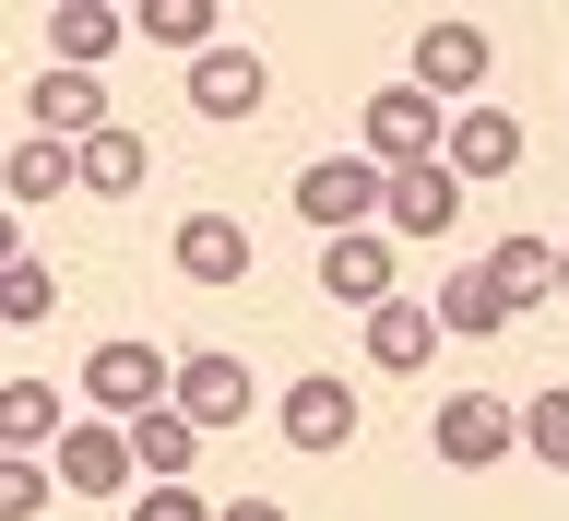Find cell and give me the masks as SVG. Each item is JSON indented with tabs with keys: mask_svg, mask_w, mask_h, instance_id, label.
<instances>
[{
	"mask_svg": "<svg viewBox=\"0 0 569 521\" xmlns=\"http://www.w3.org/2000/svg\"><path fill=\"white\" fill-rule=\"evenodd\" d=\"M261 96H273L261 48H213V60H190V107H202V119H249Z\"/></svg>",
	"mask_w": 569,
	"mask_h": 521,
	"instance_id": "cell-14",
	"label": "cell"
},
{
	"mask_svg": "<svg viewBox=\"0 0 569 521\" xmlns=\"http://www.w3.org/2000/svg\"><path fill=\"white\" fill-rule=\"evenodd\" d=\"M510 320H522V309L498 297V273H487V261H462V273L439 284V332H462V344H487V332H510Z\"/></svg>",
	"mask_w": 569,
	"mask_h": 521,
	"instance_id": "cell-18",
	"label": "cell"
},
{
	"mask_svg": "<svg viewBox=\"0 0 569 521\" xmlns=\"http://www.w3.org/2000/svg\"><path fill=\"white\" fill-rule=\"evenodd\" d=\"M558 297H569V249H558Z\"/></svg>",
	"mask_w": 569,
	"mask_h": 521,
	"instance_id": "cell-29",
	"label": "cell"
},
{
	"mask_svg": "<svg viewBox=\"0 0 569 521\" xmlns=\"http://www.w3.org/2000/svg\"><path fill=\"white\" fill-rule=\"evenodd\" d=\"M167 261H178L190 284H238V273H249V226H238V213H178Z\"/></svg>",
	"mask_w": 569,
	"mask_h": 521,
	"instance_id": "cell-12",
	"label": "cell"
},
{
	"mask_svg": "<svg viewBox=\"0 0 569 521\" xmlns=\"http://www.w3.org/2000/svg\"><path fill=\"white\" fill-rule=\"evenodd\" d=\"M167 391H178V368H167L154 344H96V355H83V403H96V415H119V427L154 415Z\"/></svg>",
	"mask_w": 569,
	"mask_h": 521,
	"instance_id": "cell-5",
	"label": "cell"
},
{
	"mask_svg": "<svg viewBox=\"0 0 569 521\" xmlns=\"http://www.w3.org/2000/svg\"><path fill=\"white\" fill-rule=\"evenodd\" d=\"M487 71H498V36L487 24H416V83L439 107H487Z\"/></svg>",
	"mask_w": 569,
	"mask_h": 521,
	"instance_id": "cell-4",
	"label": "cell"
},
{
	"mask_svg": "<svg viewBox=\"0 0 569 521\" xmlns=\"http://www.w3.org/2000/svg\"><path fill=\"white\" fill-rule=\"evenodd\" d=\"M60 498V462H0V521H36Z\"/></svg>",
	"mask_w": 569,
	"mask_h": 521,
	"instance_id": "cell-26",
	"label": "cell"
},
{
	"mask_svg": "<svg viewBox=\"0 0 569 521\" xmlns=\"http://www.w3.org/2000/svg\"><path fill=\"white\" fill-rule=\"evenodd\" d=\"M213 24H226L213 0H142L131 12V36H154V48H178V60H213Z\"/></svg>",
	"mask_w": 569,
	"mask_h": 521,
	"instance_id": "cell-21",
	"label": "cell"
},
{
	"mask_svg": "<svg viewBox=\"0 0 569 521\" xmlns=\"http://www.w3.org/2000/svg\"><path fill=\"white\" fill-rule=\"evenodd\" d=\"M475 202L451 167H391V190H380V213H391V238H451V213Z\"/></svg>",
	"mask_w": 569,
	"mask_h": 521,
	"instance_id": "cell-11",
	"label": "cell"
},
{
	"mask_svg": "<svg viewBox=\"0 0 569 521\" xmlns=\"http://www.w3.org/2000/svg\"><path fill=\"white\" fill-rule=\"evenodd\" d=\"M167 403H178V415H190V427H202V439H213V427H238L249 415V403H261V380H249V368H238V355H178V391H167Z\"/></svg>",
	"mask_w": 569,
	"mask_h": 521,
	"instance_id": "cell-7",
	"label": "cell"
},
{
	"mask_svg": "<svg viewBox=\"0 0 569 521\" xmlns=\"http://www.w3.org/2000/svg\"><path fill=\"white\" fill-rule=\"evenodd\" d=\"M439 167H451L462 190H498V178L522 167V119H498V107H462V119H451V154H439Z\"/></svg>",
	"mask_w": 569,
	"mask_h": 521,
	"instance_id": "cell-10",
	"label": "cell"
},
{
	"mask_svg": "<svg viewBox=\"0 0 569 521\" xmlns=\"http://www.w3.org/2000/svg\"><path fill=\"white\" fill-rule=\"evenodd\" d=\"M427 451L451 462V474H487V462L522 451V403H487V391H462V403H439V415H427Z\"/></svg>",
	"mask_w": 569,
	"mask_h": 521,
	"instance_id": "cell-2",
	"label": "cell"
},
{
	"mask_svg": "<svg viewBox=\"0 0 569 521\" xmlns=\"http://www.w3.org/2000/svg\"><path fill=\"white\" fill-rule=\"evenodd\" d=\"M380 190H391V178L368 167V154H320V167H297V213H309L320 238H356V226H380Z\"/></svg>",
	"mask_w": 569,
	"mask_h": 521,
	"instance_id": "cell-3",
	"label": "cell"
},
{
	"mask_svg": "<svg viewBox=\"0 0 569 521\" xmlns=\"http://www.w3.org/2000/svg\"><path fill=\"white\" fill-rule=\"evenodd\" d=\"M142 167H154V154H142V131H119V119L83 142V190H96V202H131V190H142Z\"/></svg>",
	"mask_w": 569,
	"mask_h": 521,
	"instance_id": "cell-22",
	"label": "cell"
},
{
	"mask_svg": "<svg viewBox=\"0 0 569 521\" xmlns=\"http://www.w3.org/2000/svg\"><path fill=\"white\" fill-rule=\"evenodd\" d=\"M0 178H12V202H60V190H83V142H48V131H24Z\"/></svg>",
	"mask_w": 569,
	"mask_h": 521,
	"instance_id": "cell-19",
	"label": "cell"
},
{
	"mask_svg": "<svg viewBox=\"0 0 569 521\" xmlns=\"http://www.w3.org/2000/svg\"><path fill=\"white\" fill-rule=\"evenodd\" d=\"M439 344H451V332H439V309H403V297H391V309H368V368H380V380H416Z\"/></svg>",
	"mask_w": 569,
	"mask_h": 521,
	"instance_id": "cell-15",
	"label": "cell"
},
{
	"mask_svg": "<svg viewBox=\"0 0 569 521\" xmlns=\"http://www.w3.org/2000/svg\"><path fill=\"white\" fill-rule=\"evenodd\" d=\"M60 487H71V498H119V487H142L131 427H119V415H83V427L60 439Z\"/></svg>",
	"mask_w": 569,
	"mask_h": 521,
	"instance_id": "cell-8",
	"label": "cell"
},
{
	"mask_svg": "<svg viewBox=\"0 0 569 521\" xmlns=\"http://www.w3.org/2000/svg\"><path fill=\"white\" fill-rule=\"evenodd\" d=\"M284 439H297V451H345V439H356V391L309 368V380L284 391Z\"/></svg>",
	"mask_w": 569,
	"mask_h": 521,
	"instance_id": "cell-16",
	"label": "cell"
},
{
	"mask_svg": "<svg viewBox=\"0 0 569 521\" xmlns=\"http://www.w3.org/2000/svg\"><path fill=\"white\" fill-rule=\"evenodd\" d=\"M48 309H60L48 261H24V249H12V261H0V320H48Z\"/></svg>",
	"mask_w": 569,
	"mask_h": 521,
	"instance_id": "cell-25",
	"label": "cell"
},
{
	"mask_svg": "<svg viewBox=\"0 0 569 521\" xmlns=\"http://www.w3.org/2000/svg\"><path fill=\"white\" fill-rule=\"evenodd\" d=\"M0 439H12V451L71 439V427H60V391H48V380H0Z\"/></svg>",
	"mask_w": 569,
	"mask_h": 521,
	"instance_id": "cell-23",
	"label": "cell"
},
{
	"mask_svg": "<svg viewBox=\"0 0 569 521\" xmlns=\"http://www.w3.org/2000/svg\"><path fill=\"white\" fill-rule=\"evenodd\" d=\"M451 119L462 107H439L427 96V83H380V96H368V142H356V154H368V167H439V154H451Z\"/></svg>",
	"mask_w": 569,
	"mask_h": 521,
	"instance_id": "cell-1",
	"label": "cell"
},
{
	"mask_svg": "<svg viewBox=\"0 0 569 521\" xmlns=\"http://www.w3.org/2000/svg\"><path fill=\"white\" fill-rule=\"evenodd\" d=\"M24 119L48 142H96L107 131V71H36V83H24Z\"/></svg>",
	"mask_w": 569,
	"mask_h": 521,
	"instance_id": "cell-9",
	"label": "cell"
},
{
	"mask_svg": "<svg viewBox=\"0 0 569 521\" xmlns=\"http://www.w3.org/2000/svg\"><path fill=\"white\" fill-rule=\"evenodd\" d=\"M226 521H284V498H226Z\"/></svg>",
	"mask_w": 569,
	"mask_h": 521,
	"instance_id": "cell-28",
	"label": "cell"
},
{
	"mask_svg": "<svg viewBox=\"0 0 569 521\" xmlns=\"http://www.w3.org/2000/svg\"><path fill=\"white\" fill-rule=\"evenodd\" d=\"M131 462H142V487H190V462H202V427L178 415V403H154V415H131Z\"/></svg>",
	"mask_w": 569,
	"mask_h": 521,
	"instance_id": "cell-17",
	"label": "cell"
},
{
	"mask_svg": "<svg viewBox=\"0 0 569 521\" xmlns=\"http://www.w3.org/2000/svg\"><path fill=\"white\" fill-rule=\"evenodd\" d=\"M131 521H226V510H213L202 487H142V498H131Z\"/></svg>",
	"mask_w": 569,
	"mask_h": 521,
	"instance_id": "cell-27",
	"label": "cell"
},
{
	"mask_svg": "<svg viewBox=\"0 0 569 521\" xmlns=\"http://www.w3.org/2000/svg\"><path fill=\"white\" fill-rule=\"evenodd\" d=\"M320 284H332L345 309H391V297H403V261H391L380 226H356V238H320Z\"/></svg>",
	"mask_w": 569,
	"mask_h": 521,
	"instance_id": "cell-6",
	"label": "cell"
},
{
	"mask_svg": "<svg viewBox=\"0 0 569 521\" xmlns=\"http://www.w3.org/2000/svg\"><path fill=\"white\" fill-rule=\"evenodd\" d=\"M119 36H131V12L60 0V12H48V71H107V60H119Z\"/></svg>",
	"mask_w": 569,
	"mask_h": 521,
	"instance_id": "cell-13",
	"label": "cell"
},
{
	"mask_svg": "<svg viewBox=\"0 0 569 521\" xmlns=\"http://www.w3.org/2000/svg\"><path fill=\"white\" fill-rule=\"evenodd\" d=\"M487 273H498V297H510V309H546V297H558V249H546V238H498Z\"/></svg>",
	"mask_w": 569,
	"mask_h": 521,
	"instance_id": "cell-20",
	"label": "cell"
},
{
	"mask_svg": "<svg viewBox=\"0 0 569 521\" xmlns=\"http://www.w3.org/2000/svg\"><path fill=\"white\" fill-rule=\"evenodd\" d=\"M522 451L546 462V474H569V391H533L522 403Z\"/></svg>",
	"mask_w": 569,
	"mask_h": 521,
	"instance_id": "cell-24",
	"label": "cell"
}]
</instances>
